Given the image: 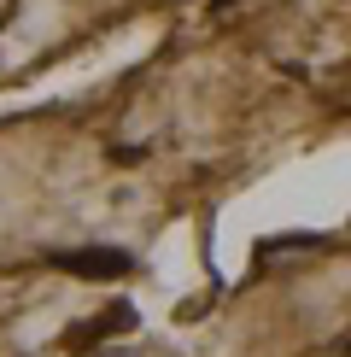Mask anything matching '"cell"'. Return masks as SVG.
<instances>
[{
    "label": "cell",
    "instance_id": "1",
    "mask_svg": "<svg viewBox=\"0 0 351 357\" xmlns=\"http://www.w3.org/2000/svg\"><path fill=\"white\" fill-rule=\"evenodd\" d=\"M53 264L65 275H82V281H123L135 275V258L117 246H77V252H53Z\"/></svg>",
    "mask_w": 351,
    "mask_h": 357
},
{
    "label": "cell",
    "instance_id": "2",
    "mask_svg": "<svg viewBox=\"0 0 351 357\" xmlns=\"http://www.w3.org/2000/svg\"><path fill=\"white\" fill-rule=\"evenodd\" d=\"M334 357H351V334H340V340H334Z\"/></svg>",
    "mask_w": 351,
    "mask_h": 357
},
{
    "label": "cell",
    "instance_id": "3",
    "mask_svg": "<svg viewBox=\"0 0 351 357\" xmlns=\"http://www.w3.org/2000/svg\"><path fill=\"white\" fill-rule=\"evenodd\" d=\"M228 6H240V0H211V12H228Z\"/></svg>",
    "mask_w": 351,
    "mask_h": 357
}]
</instances>
